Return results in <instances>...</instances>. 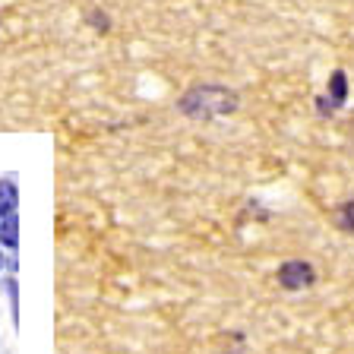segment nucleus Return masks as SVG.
I'll use <instances>...</instances> for the list:
<instances>
[{"mask_svg": "<svg viewBox=\"0 0 354 354\" xmlns=\"http://www.w3.org/2000/svg\"><path fill=\"white\" fill-rule=\"evenodd\" d=\"M218 345L225 348L221 354H247V335L241 329H228L218 335Z\"/></svg>", "mask_w": 354, "mask_h": 354, "instance_id": "nucleus-6", "label": "nucleus"}, {"mask_svg": "<svg viewBox=\"0 0 354 354\" xmlns=\"http://www.w3.org/2000/svg\"><path fill=\"white\" fill-rule=\"evenodd\" d=\"M329 221H332V228H335V231L354 237V196L335 203V206L329 209Z\"/></svg>", "mask_w": 354, "mask_h": 354, "instance_id": "nucleus-4", "label": "nucleus"}, {"mask_svg": "<svg viewBox=\"0 0 354 354\" xmlns=\"http://www.w3.org/2000/svg\"><path fill=\"white\" fill-rule=\"evenodd\" d=\"M275 281H279L281 291L295 295V291H310L317 285V266L310 259H301V257H291L275 269Z\"/></svg>", "mask_w": 354, "mask_h": 354, "instance_id": "nucleus-3", "label": "nucleus"}, {"mask_svg": "<svg viewBox=\"0 0 354 354\" xmlns=\"http://www.w3.org/2000/svg\"><path fill=\"white\" fill-rule=\"evenodd\" d=\"M0 243L16 250L19 247V215L16 212H3L0 209Z\"/></svg>", "mask_w": 354, "mask_h": 354, "instance_id": "nucleus-5", "label": "nucleus"}, {"mask_svg": "<svg viewBox=\"0 0 354 354\" xmlns=\"http://www.w3.org/2000/svg\"><path fill=\"white\" fill-rule=\"evenodd\" d=\"M86 22L98 32V35H108V32H111V16L104 13V10H98V7L86 10Z\"/></svg>", "mask_w": 354, "mask_h": 354, "instance_id": "nucleus-8", "label": "nucleus"}, {"mask_svg": "<svg viewBox=\"0 0 354 354\" xmlns=\"http://www.w3.org/2000/svg\"><path fill=\"white\" fill-rule=\"evenodd\" d=\"M348 95H351V80H348V73L342 70V66H335V70L329 73V80H326V92H319V95L313 98L317 118L319 120L335 118V114L348 104Z\"/></svg>", "mask_w": 354, "mask_h": 354, "instance_id": "nucleus-2", "label": "nucleus"}, {"mask_svg": "<svg viewBox=\"0 0 354 354\" xmlns=\"http://www.w3.org/2000/svg\"><path fill=\"white\" fill-rule=\"evenodd\" d=\"M241 111V92L221 82H196L177 98V114L187 120H218Z\"/></svg>", "mask_w": 354, "mask_h": 354, "instance_id": "nucleus-1", "label": "nucleus"}, {"mask_svg": "<svg viewBox=\"0 0 354 354\" xmlns=\"http://www.w3.org/2000/svg\"><path fill=\"white\" fill-rule=\"evenodd\" d=\"M3 263H7V257H3V253H0V269H3Z\"/></svg>", "mask_w": 354, "mask_h": 354, "instance_id": "nucleus-9", "label": "nucleus"}, {"mask_svg": "<svg viewBox=\"0 0 354 354\" xmlns=\"http://www.w3.org/2000/svg\"><path fill=\"white\" fill-rule=\"evenodd\" d=\"M0 209L3 212H16L19 209V190L13 180H0Z\"/></svg>", "mask_w": 354, "mask_h": 354, "instance_id": "nucleus-7", "label": "nucleus"}]
</instances>
